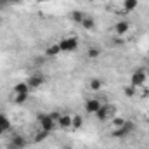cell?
<instances>
[{"label":"cell","mask_w":149,"mask_h":149,"mask_svg":"<svg viewBox=\"0 0 149 149\" xmlns=\"http://www.w3.org/2000/svg\"><path fill=\"white\" fill-rule=\"evenodd\" d=\"M146 80H148V71L144 68H137L130 76V85L135 87V88H141V87H144Z\"/></svg>","instance_id":"6da1fadb"},{"label":"cell","mask_w":149,"mask_h":149,"mask_svg":"<svg viewBox=\"0 0 149 149\" xmlns=\"http://www.w3.org/2000/svg\"><path fill=\"white\" fill-rule=\"evenodd\" d=\"M38 123H40V128H42V130H45V132H49V134H50V132H54V128L57 127L56 120H54L49 113H47V114H43V113H42V114H38Z\"/></svg>","instance_id":"7a4b0ae2"},{"label":"cell","mask_w":149,"mask_h":149,"mask_svg":"<svg viewBox=\"0 0 149 149\" xmlns=\"http://www.w3.org/2000/svg\"><path fill=\"white\" fill-rule=\"evenodd\" d=\"M57 43L61 47V52H73L80 45V42H78L76 37H64V38H61V42H57Z\"/></svg>","instance_id":"3957f363"},{"label":"cell","mask_w":149,"mask_h":149,"mask_svg":"<svg viewBox=\"0 0 149 149\" xmlns=\"http://www.w3.org/2000/svg\"><path fill=\"white\" fill-rule=\"evenodd\" d=\"M134 128H135V125L132 123V121H127L121 128H113L111 132V137H116V139H121V137H125V135H128L130 132H134Z\"/></svg>","instance_id":"277c9868"},{"label":"cell","mask_w":149,"mask_h":149,"mask_svg":"<svg viewBox=\"0 0 149 149\" xmlns=\"http://www.w3.org/2000/svg\"><path fill=\"white\" fill-rule=\"evenodd\" d=\"M26 83H28V87H30L31 90L40 88V87L45 83V76L42 73H33V74H30V78L26 80Z\"/></svg>","instance_id":"5b68a950"},{"label":"cell","mask_w":149,"mask_h":149,"mask_svg":"<svg viewBox=\"0 0 149 149\" xmlns=\"http://www.w3.org/2000/svg\"><path fill=\"white\" fill-rule=\"evenodd\" d=\"M102 104H104V102H102V101H99V99H95V97L87 99V101H85V111L88 113V114H95Z\"/></svg>","instance_id":"8992f818"},{"label":"cell","mask_w":149,"mask_h":149,"mask_svg":"<svg viewBox=\"0 0 149 149\" xmlns=\"http://www.w3.org/2000/svg\"><path fill=\"white\" fill-rule=\"evenodd\" d=\"M95 118L99 120V121H106L108 118H113V108L109 104H102L101 108H99V111L95 113Z\"/></svg>","instance_id":"52a82bcc"},{"label":"cell","mask_w":149,"mask_h":149,"mask_svg":"<svg viewBox=\"0 0 149 149\" xmlns=\"http://www.w3.org/2000/svg\"><path fill=\"white\" fill-rule=\"evenodd\" d=\"M26 146H28V142H26V139L23 135H12V139L7 144L9 149H24Z\"/></svg>","instance_id":"ba28073f"},{"label":"cell","mask_w":149,"mask_h":149,"mask_svg":"<svg viewBox=\"0 0 149 149\" xmlns=\"http://www.w3.org/2000/svg\"><path fill=\"white\" fill-rule=\"evenodd\" d=\"M113 31H114L116 37H123V35H127V33L130 31V23H128V21H118V23L114 24Z\"/></svg>","instance_id":"9c48e42d"},{"label":"cell","mask_w":149,"mask_h":149,"mask_svg":"<svg viewBox=\"0 0 149 149\" xmlns=\"http://www.w3.org/2000/svg\"><path fill=\"white\" fill-rule=\"evenodd\" d=\"M57 127L61 128V130H70L71 128V114H68V113H61V116L57 118Z\"/></svg>","instance_id":"30bf717a"},{"label":"cell","mask_w":149,"mask_h":149,"mask_svg":"<svg viewBox=\"0 0 149 149\" xmlns=\"http://www.w3.org/2000/svg\"><path fill=\"white\" fill-rule=\"evenodd\" d=\"M10 127H12V125H10V120H9L3 113H0V137L5 135V134L10 130Z\"/></svg>","instance_id":"8fae6325"},{"label":"cell","mask_w":149,"mask_h":149,"mask_svg":"<svg viewBox=\"0 0 149 149\" xmlns=\"http://www.w3.org/2000/svg\"><path fill=\"white\" fill-rule=\"evenodd\" d=\"M59 54H61L59 43H52V45H49V47L45 49V57H56V56H59Z\"/></svg>","instance_id":"7c38bea8"},{"label":"cell","mask_w":149,"mask_h":149,"mask_svg":"<svg viewBox=\"0 0 149 149\" xmlns=\"http://www.w3.org/2000/svg\"><path fill=\"white\" fill-rule=\"evenodd\" d=\"M102 87H104V81L101 78H92L88 81V90H92V92H99V90H102Z\"/></svg>","instance_id":"4fadbf2b"},{"label":"cell","mask_w":149,"mask_h":149,"mask_svg":"<svg viewBox=\"0 0 149 149\" xmlns=\"http://www.w3.org/2000/svg\"><path fill=\"white\" fill-rule=\"evenodd\" d=\"M12 90H14V94H30V90H31V88L28 87V83H26V81H19V83H16V85H14V88H12Z\"/></svg>","instance_id":"5bb4252c"},{"label":"cell","mask_w":149,"mask_h":149,"mask_svg":"<svg viewBox=\"0 0 149 149\" xmlns=\"http://www.w3.org/2000/svg\"><path fill=\"white\" fill-rule=\"evenodd\" d=\"M83 30H88V31H92L94 28H95V21H94V17H90V16H85V19L81 21V24H80Z\"/></svg>","instance_id":"9a60e30c"},{"label":"cell","mask_w":149,"mask_h":149,"mask_svg":"<svg viewBox=\"0 0 149 149\" xmlns=\"http://www.w3.org/2000/svg\"><path fill=\"white\" fill-rule=\"evenodd\" d=\"M83 127V118L80 114H73L71 116V130H80Z\"/></svg>","instance_id":"2e32d148"},{"label":"cell","mask_w":149,"mask_h":149,"mask_svg":"<svg viewBox=\"0 0 149 149\" xmlns=\"http://www.w3.org/2000/svg\"><path fill=\"white\" fill-rule=\"evenodd\" d=\"M101 54H102V50H101L99 47H88V50H87V57H88L90 61H95Z\"/></svg>","instance_id":"e0dca14e"},{"label":"cell","mask_w":149,"mask_h":149,"mask_svg":"<svg viewBox=\"0 0 149 149\" xmlns=\"http://www.w3.org/2000/svg\"><path fill=\"white\" fill-rule=\"evenodd\" d=\"M47 137H49V132H45V130L40 128V130H37V134L33 135V144H40V142L45 141Z\"/></svg>","instance_id":"ac0fdd59"},{"label":"cell","mask_w":149,"mask_h":149,"mask_svg":"<svg viewBox=\"0 0 149 149\" xmlns=\"http://www.w3.org/2000/svg\"><path fill=\"white\" fill-rule=\"evenodd\" d=\"M125 123H127V120L121 118V116H113L111 118V127L113 128H121Z\"/></svg>","instance_id":"d6986e66"},{"label":"cell","mask_w":149,"mask_h":149,"mask_svg":"<svg viewBox=\"0 0 149 149\" xmlns=\"http://www.w3.org/2000/svg\"><path fill=\"white\" fill-rule=\"evenodd\" d=\"M137 5H139V0H125V2H123V10H125V12H130V10H134Z\"/></svg>","instance_id":"ffe728a7"},{"label":"cell","mask_w":149,"mask_h":149,"mask_svg":"<svg viewBox=\"0 0 149 149\" xmlns=\"http://www.w3.org/2000/svg\"><path fill=\"white\" fill-rule=\"evenodd\" d=\"M85 12H81V10H73L71 12V19H73L74 23H78V24H81V21L85 19Z\"/></svg>","instance_id":"44dd1931"},{"label":"cell","mask_w":149,"mask_h":149,"mask_svg":"<svg viewBox=\"0 0 149 149\" xmlns=\"http://www.w3.org/2000/svg\"><path fill=\"white\" fill-rule=\"evenodd\" d=\"M30 94H14V104H24Z\"/></svg>","instance_id":"7402d4cb"},{"label":"cell","mask_w":149,"mask_h":149,"mask_svg":"<svg viewBox=\"0 0 149 149\" xmlns=\"http://www.w3.org/2000/svg\"><path fill=\"white\" fill-rule=\"evenodd\" d=\"M135 90H137L135 87L127 85V87H125V95H127V97H132V95H135Z\"/></svg>","instance_id":"603a6c76"},{"label":"cell","mask_w":149,"mask_h":149,"mask_svg":"<svg viewBox=\"0 0 149 149\" xmlns=\"http://www.w3.org/2000/svg\"><path fill=\"white\" fill-rule=\"evenodd\" d=\"M12 3V0H0V9H5Z\"/></svg>","instance_id":"cb8c5ba5"},{"label":"cell","mask_w":149,"mask_h":149,"mask_svg":"<svg viewBox=\"0 0 149 149\" xmlns=\"http://www.w3.org/2000/svg\"><path fill=\"white\" fill-rule=\"evenodd\" d=\"M19 2H23V0H12V3H19Z\"/></svg>","instance_id":"d4e9b609"},{"label":"cell","mask_w":149,"mask_h":149,"mask_svg":"<svg viewBox=\"0 0 149 149\" xmlns=\"http://www.w3.org/2000/svg\"><path fill=\"white\" fill-rule=\"evenodd\" d=\"M37 2H40V3H43V2H50V0H37Z\"/></svg>","instance_id":"484cf974"},{"label":"cell","mask_w":149,"mask_h":149,"mask_svg":"<svg viewBox=\"0 0 149 149\" xmlns=\"http://www.w3.org/2000/svg\"><path fill=\"white\" fill-rule=\"evenodd\" d=\"M0 24H2V17H0Z\"/></svg>","instance_id":"4316f807"},{"label":"cell","mask_w":149,"mask_h":149,"mask_svg":"<svg viewBox=\"0 0 149 149\" xmlns=\"http://www.w3.org/2000/svg\"><path fill=\"white\" fill-rule=\"evenodd\" d=\"M148 61H149V54H148Z\"/></svg>","instance_id":"83f0119b"},{"label":"cell","mask_w":149,"mask_h":149,"mask_svg":"<svg viewBox=\"0 0 149 149\" xmlns=\"http://www.w3.org/2000/svg\"><path fill=\"white\" fill-rule=\"evenodd\" d=\"M148 118H149V113H148Z\"/></svg>","instance_id":"f1b7e54d"}]
</instances>
